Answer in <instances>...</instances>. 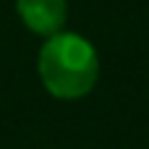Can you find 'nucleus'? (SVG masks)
Wrapping results in <instances>:
<instances>
[{
    "instance_id": "nucleus-1",
    "label": "nucleus",
    "mask_w": 149,
    "mask_h": 149,
    "mask_svg": "<svg viewBox=\"0 0 149 149\" xmlns=\"http://www.w3.org/2000/svg\"><path fill=\"white\" fill-rule=\"evenodd\" d=\"M42 86L58 100L86 97L100 79V58L92 42L73 31H58L45 39L37 58Z\"/></svg>"
},
{
    "instance_id": "nucleus-2",
    "label": "nucleus",
    "mask_w": 149,
    "mask_h": 149,
    "mask_svg": "<svg viewBox=\"0 0 149 149\" xmlns=\"http://www.w3.org/2000/svg\"><path fill=\"white\" fill-rule=\"evenodd\" d=\"M16 13L29 31L39 37H52L63 31L68 3L65 0H16Z\"/></svg>"
}]
</instances>
